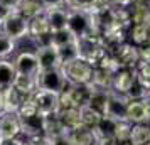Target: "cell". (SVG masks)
<instances>
[{
  "mask_svg": "<svg viewBox=\"0 0 150 145\" xmlns=\"http://www.w3.org/2000/svg\"><path fill=\"white\" fill-rule=\"evenodd\" d=\"M17 117H19V122H21L22 133L29 140L42 138L46 135V117L37 110L32 96L21 106V110L17 111Z\"/></svg>",
  "mask_w": 150,
  "mask_h": 145,
  "instance_id": "6da1fadb",
  "label": "cell"
},
{
  "mask_svg": "<svg viewBox=\"0 0 150 145\" xmlns=\"http://www.w3.org/2000/svg\"><path fill=\"white\" fill-rule=\"evenodd\" d=\"M61 68L66 79L73 84H89L93 79L95 66L89 61H86L84 57H78L68 64H62Z\"/></svg>",
  "mask_w": 150,
  "mask_h": 145,
  "instance_id": "7a4b0ae2",
  "label": "cell"
},
{
  "mask_svg": "<svg viewBox=\"0 0 150 145\" xmlns=\"http://www.w3.org/2000/svg\"><path fill=\"white\" fill-rule=\"evenodd\" d=\"M68 29L78 39L86 37V35L100 34V30L96 29L95 21H93V14L89 10H69Z\"/></svg>",
  "mask_w": 150,
  "mask_h": 145,
  "instance_id": "3957f363",
  "label": "cell"
},
{
  "mask_svg": "<svg viewBox=\"0 0 150 145\" xmlns=\"http://www.w3.org/2000/svg\"><path fill=\"white\" fill-rule=\"evenodd\" d=\"M35 81H37V90H46L52 91V93H62V90L68 84V79L62 73V68L39 71L35 76Z\"/></svg>",
  "mask_w": 150,
  "mask_h": 145,
  "instance_id": "277c9868",
  "label": "cell"
},
{
  "mask_svg": "<svg viewBox=\"0 0 150 145\" xmlns=\"http://www.w3.org/2000/svg\"><path fill=\"white\" fill-rule=\"evenodd\" d=\"M0 32L12 37L14 41L29 37V21L19 12H12L0 22Z\"/></svg>",
  "mask_w": 150,
  "mask_h": 145,
  "instance_id": "5b68a950",
  "label": "cell"
},
{
  "mask_svg": "<svg viewBox=\"0 0 150 145\" xmlns=\"http://www.w3.org/2000/svg\"><path fill=\"white\" fill-rule=\"evenodd\" d=\"M29 37L34 41L37 47L52 46V29H51L44 14L29 21Z\"/></svg>",
  "mask_w": 150,
  "mask_h": 145,
  "instance_id": "8992f818",
  "label": "cell"
},
{
  "mask_svg": "<svg viewBox=\"0 0 150 145\" xmlns=\"http://www.w3.org/2000/svg\"><path fill=\"white\" fill-rule=\"evenodd\" d=\"M32 100H34L37 110L41 111L44 117L54 115V113H57L61 110L59 93H52V91H46V90H35L32 93Z\"/></svg>",
  "mask_w": 150,
  "mask_h": 145,
  "instance_id": "52a82bcc",
  "label": "cell"
},
{
  "mask_svg": "<svg viewBox=\"0 0 150 145\" xmlns=\"http://www.w3.org/2000/svg\"><path fill=\"white\" fill-rule=\"evenodd\" d=\"M128 98L127 95L116 93V91L110 90V98H108V106H106V115L105 117H111L122 122L127 120V108H128Z\"/></svg>",
  "mask_w": 150,
  "mask_h": 145,
  "instance_id": "ba28073f",
  "label": "cell"
},
{
  "mask_svg": "<svg viewBox=\"0 0 150 145\" xmlns=\"http://www.w3.org/2000/svg\"><path fill=\"white\" fill-rule=\"evenodd\" d=\"M120 68H137L140 64V51L135 44H122L113 54Z\"/></svg>",
  "mask_w": 150,
  "mask_h": 145,
  "instance_id": "9c48e42d",
  "label": "cell"
},
{
  "mask_svg": "<svg viewBox=\"0 0 150 145\" xmlns=\"http://www.w3.org/2000/svg\"><path fill=\"white\" fill-rule=\"evenodd\" d=\"M150 118V105L149 100H130L127 108V120L132 123H147Z\"/></svg>",
  "mask_w": 150,
  "mask_h": 145,
  "instance_id": "30bf717a",
  "label": "cell"
},
{
  "mask_svg": "<svg viewBox=\"0 0 150 145\" xmlns=\"http://www.w3.org/2000/svg\"><path fill=\"white\" fill-rule=\"evenodd\" d=\"M137 81V68H118L113 74V86L111 90L116 93L127 95L132 84Z\"/></svg>",
  "mask_w": 150,
  "mask_h": 145,
  "instance_id": "8fae6325",
  "label": "cell"
},
{
  "mask_svg": "<svg viewBox=\"0 0 150 145\" xmlns=\"http://www.w3.org/2000/svg\"><path fill=\"white\" fill-rule=\"evenodd\" d=\"M17 74H27V76H37L39 69V61H37V54L35 52H21L14 59Z\"/></svg>",
  "mask_w": 150,
  "mask_h": 145,
  "instance_id": "7c38bea8",
  "label": "cell"
},
{
  "mask_svg": "<svg viewBox=\"0 0 150 145\" xmlns=\"http://www.w3.org/2000/svg\"><path fill=\"white\" fill-rule=\"evenodd\" d=\"M30 96H32V95L22 93V91H19L14 84H12L10 88L4 90V111H7V113H17V111L21 110V106L25 103Z\"/></svg>",
  "mask_w": 150,
  "mask_h": 145,
  "instance_id": "4fadbf2b",
  "label": "cell"
},
{
  "mask_svg": "<svg viewBox=\"0 0 150 145\" xmlns=\"http://www.w3.org/2000/svg\"><path fill=\"white\" fill-rule=\"evenodd\" d=\"M0 135L2 138H15L22 135L21 122L17 113H0Z\"/></svg>",
  "mask_w": 150,
  "mask_h": 145,
  "instance_id": "5bb4252c",
  "label": "cell"
},
{
  "mask_svg": "<svg viewBox=\"0 0 150 145\" xmlns=\"http://www.w3.org/2000/svg\"><path fill=\"white\" fill-rule=\"evenodd\" d=\"M37 54V61H39V69H54L61 68V57H59V51L54 46H46V47H37L35 51Z\"/></svg>",
  "mask_w": 150,
  "mask_h": 145,
  "instance_id": "9a60e30c",
  "label": "cell"
},
{
  "mask_svg": "<svg viewBox=\"0 0 150 145\" xmlns=\"http://www.w3.org/2000/svg\"><path fill=\"white\" fill-rule=\"evenodd\" d=\"M57 118H59V123L66 133L83 125L81 108H62V110L57 111Z\"/></svg>",
  "mask_w": 150,
  "mask_h": 145,
  "instance_id": "2e32d148",
  "label": "cell"
},
{
  "mask_svg": "<svg viewBox=\"0 0 150 145\" xmlns=\"http://www.w3.org/2000/svg\"><path fill=\"white\" fill-rule=\"evenodd\" d=\"M46 19H47L49 25L54 30H61V29H66L68 27V19H69V10L64 7H51V8H46Z\"/></svg>",
  "mask_w": 150,
  "mask_h": 145,
  "instance_id": "e0dca14e",
  "label": "cell"
},
{
  "mask_svg": "<svg viewBox=\"0 0 150 145\" xmlns=\"http://www.w3.org/2000/svg\"><path fill=\"white\" fill-rule=\"evenodd\" d=\"M66 135L69 137L73 145H98V137H96L95 130H91L84 125L68 132Z\"/></svg>",
  "mask_w": 150,
  "mask_h": 145,
  "instance_id": "ac0fdd59",
  "label": "cell"
},
{
  "mask_svg": "<svg viewBox=\"0 0 150 145\" xmlns=\"http://www.w3.org/2000/svg\"><path fill=\"white\" fill-rule=\"evenodd\" d=\"M113 74L115 71L110 68H103V66H95V71H93V79H91V84L98 88V90H111L113 86Z\"/></svg>",
  "mask_w": 150,
  "mask_h": 145,
  "instance_id": "d6986e66",
  "label": "cell"
},
{
  "mask_svg": "<svg viewBox=\"0 0 150 145\" xmlns=\"http://www.w3.org/2000/svg\"><path fill=\"white\" fill-rule=\"evenodd\" d=\"M17 78V69L14 61L0 59V90H7L14 84Z\"/></svg>",
  "mask_w": 150,
  "mask_h": 145,
  "instance_id": "ffe728a7",
  "label": "cell"
},
{
  "mask_svg": "<svg viewBox=\"0 0 150 145\" xmlns=\"http://www.w3.org/2000/svg\"><path fill=\"white\" fill-rule=\"evenodd\" d=\"M17 12L21 15H24L27 21H32L34 17L41 15L46 12V7L42 4V0H22Z\"/></svg>",
  "mask_w": 150,
  "mask_h": 145,
  "instance_id": "44dd1931",
  "label": "cell"
},
{
  "mask_svg": "<svg viewBox=\"0 0 150 145\" xmlns=\"http://www.w3.org/2000/svg\"><path fill=\"white\" fill-rule=\"evenodd\" d=\"M132 145H150V125L149 123H133L130 133Z\"/></svg>",
  "mask_w": 150,
  "mask_h": 145,
  "instance_id": "7402d4cb",
  "label": "cell"
},
{
  "mask_svg": "<svg viewBox=\"0 0 150 145\" xmlns=\"http://www.w3.org/2000/svg\"><path fill=\"white\" fill-rule=\"evenodd\" d=\"M108 98H110V91L108 90H98L95 88L93 95L89 98V103L88 106L96 110L98 113H101L103 117L106 115V106H108Z\"/></svg>",
  "mask_w": 150,
  "mask_h": 145,
  "instance_id": "603a6c76",
  "label": "cell"
},
{
  "mask_svg": "<svg viewBox=\"0 0 150 145\" xmlns=\"http://www.w3.org/2000/svg\"><path fill=\"white\" fill-rule=\"evenodd\" d=\"M57 51H59V57H61V66L74 61L78 57H81V47H79V41L78 39L73 41L71 44H66V46L59 47Z\"/></svg>",
  "mask_w": 150,
  "mask_h": 145,
  "instance_id": "cb8c5ba5",
  "label": "cell"
},
{
  "mask_svg": "<svg viewBox=\"0 0 150 145\" xmlns=\"http://www.w3.org/2000/svg\"><path fill=\"white\" fill-rule=\"evenodd\" d=\"M116 125H118V120H115V118H111V117H103L101 122L95 128V133H96V137H98V140L101 137H115Z\"/></svg>",
  "mask_w": 150,
  "mask_h": 145,
  "instance_id": "d4e9b609",
  "label": "cell"
},
{
  "mask_svg": "<svg viewBox=\"0 0 150 145\" xmlns=\"http://www.w3.org/2000/svg\"><path fill=\"white\" fill-rule=\"evenodd\" d=\"M14 86L19 91L25 93V95H32L37 90V81H35V76L17 74V78H15V81H14Z\"/></svg>",
  "mask_w": 150,
  "mask_h": 145,
  "instance_id": "484cf974",
  "label": "cell"
},
{
  "mask_svg": "<svg viewBox=\"0 0 150 145\" xmlns=\"http://www.w3.org/2000/svg\"><path fill=\"white\" fill-rule=\"evenodd\" d=\"M101 118H103L101 113H98L96 110L89 108L88 105L81 108V122H83L84 127H88L91 130H95L96 127H98V123L101 122Z\"/></svg>",
  "mask_w": 150,
  "mask_h": 145,
  "instance_id": "4316f807",
  "label": "cell"
},
{
  "mask_svg": "<svg viewBox=\"0 0 150 145\" xmlns=\"http://www.w3.org/2000/svg\"><path fill=\"white\" fill-rule=\"evenodd\" d=\"M78 37H76L68 27L66 29H61V30H54L52 32V46L54 47H62V46H66V44H71L73 41H76Z\"/></svg>",
  "mask_w": 150,
  "mask_h": 145,
  "instance_id": "83f0119b",
  "label": "cell"
},
{
  "mask_svg": "<svg viewBox=\"0 0 150 145\" xmlns=\"http://www.w3.org/2000/svg\"><path fill=\"white\" fill-rule=\"evenodd\" d=\"M132 127H133V123L128 122V120H122V122H118L116 130H115V138L120 142V144H128L130 142Z\"/></svg>",
  "mask_w": 150,
  "mask_h": 145,
  "instance_id": "f1b7e54d",
  "label": "cell"
},
{
  "mask_svg": "<svg viewBox=\"0 0 150 145\" xmlns=\"http://www.w3.org/2000/svg\"><path fill=\"white\" fill-rule=\"evenodd\" d=\"M15 51V41L0 32V59H7Z\"/></svg>",
  "mask_w": 150,
  "mask_h": 145,
  "instance_id": "f546056e",
  "label": "cell"
},
{
  "mask_svg": "<svg viewBox=\"0 0 150 145\" xmlns=\"http://www.w3.org/2000/svg\"><path fill=\"white\" fill-rule=\"evenodd\" d=\"M149 96V90L140 83V79L137 78V81L132 84V88L127 91V98L128 100H143V98Z\"/></svg>",
  "mask_w": 150,
  "mask_h": 145,
  "instance_id": "4dcf8cb0",
  "label": "cell"
},
{
  "mask_svg": "<svg viewBox=\"0 0 150 145\" xmlns=\"http://www.w3.org/2000/svg\"><path fill=\"white\" fill-rule=\"evenodd\" d=\"M98 0H66L68 10H93Z\"/></svg>",
  "mask_w": 150,
  "mask_h": 145,
  "instance_id": "1f68e13d",
  "label": "cell"
},
{
  "mask_svg": "<svg viewBox=\"0 0 150 145\" xmlns=\"http://www.w3.org/2000/svg\"><path fill=\"white\" fill-rule=\"evenodd\" d=\"M137 78L150 91V62H140L137 66Z\"/></svg>",
  "mask_w": 150,
  "mask_h": 145,
  "instance_id": "d6a6232c",
  "label": "cell"
},
{
  "mask_svg": "<svg viewBox=\"0 0 150 145\" xmlns=\"http://www.w3.org/2000/svg\"><path fill=\"white\" fill-rule=\"evenodd\" d=\"M47 142H49V145H73L66 133H61V135H56V137L47 138Z\"/></svg>",
  "mask_w": 150,
  "mask_h": 145,
  "instance_id": "836d02e7",
  "label": "cell"
},
{
  "mask_svg": "<svg viewBox=\"0 0 150 145\" xmlns=\"http://www.w3.org/2000/svg\"><path fill=\"white\" fill-rule=\"evenodd\" d=\"M0 2H2L10 12H17V8H19V5H21L22 0H0Z\"/></svg>",
  "mask_w": 150,
  "mask_h": 145,
  "instance_id": "e575fe53",
  "label": "cell"
},
{
  "mask_svg": "<svg viewBox=\"0 0 150 145\" xmlns=\"http://www.w3.org/2000/svg\"><path fill=\"white\" fill-rule=\"evenodd\" d=\"M44 7L51 8V7H64L66 5V0H42Z\"/></svg>",
  "mask_w": 150,
  "mask_h": 145,
  "instance_id": "d590c367",
  "label": "cell"
},
{
  "mask_svg": "<svg viewBox=\"0 0 150 145\" xmlns=\"http://www.w3.org/2000/svg\"><path fill=\"white\" fill-rule=\"evenodd\" d=\"M98 145H123V144H120L115 137H101L98 140Z\"/></svg>",
  "mask_w": 150,
  "mask_h": 145,
  "instance_id": "8d00e7d4",
  "label": "cell"
},
{
  "mask_svg": "<svg viewBox=\"0 0 150 145\" xmlns=\"http://www.w3.org/2000/svg\"><path fill=\"white\" fill-rule=\"evenodd\" d=\"M2 145H25V142H22L19 137H15V138H4Z\"/></svg>",
  "mask_w": 150,
  "mask_h": 145,
  "instance_id": "74e56055",
  "label": "cell"
},
{
  "mask_svg": "<svg viewBox=\"0 0 150 145\" xmlns=\"http://www.w3.org/2000/svg\"><path fill=\"white\" fill-rule=\"evenodd\" d=\"M25 145H49V142L46 137H42V138H32V140L25 142Z\"/></svg>",
  "mask_w": 150,
  "mask_h": 145,
  "instance_id": "f35d334b",
  "label": "cell"
},
{
  "mask_svg": "<svg viewBox=\"0 0 150 145\" xmlns=\"http://www.w3.org/2000/svg\"><path fill=\"white\" fill-rule=\"evenodd\" d=\"M8 14H12V12H10V10H8V8L5 7V5H4L2 2H0V22L4 21V19H5V17H7Z\"/></svg>",
  "mask_w": 150,
  "mask_h": 145,
  "instance_id": "ab89813d",
  "label": "cell"
},
{
  "mask_svg": "<svg viewBox=\"0 0 150 145\" xmlns=\"http://www.w3.org/2000/svg\"><path fill=\"white\" fill-rule=\"evenodd\" d=\"M0 113H4V90H0Z\"/></svg>",
  "mask_w": 150,
  "mask_h": 145,
  "instance_id": "60d3db41",
  "label": "cell"
},
{
  "mask_svg": "<svg viewBox=\"0 0 150 145\" xmlns=\"http://www.w3.org/2000/svg\"><path fill=\"white\" fill-rule=\"evenodd\" d=\"M2 142H4V138H2V135H0V145H2Z\"/></svg>",
  "mask_w": 150,
  "mask_h": 145,
  "instance_id": "b9f144b4",
  "label": "cell"
},
{
  "mask_svg": "<svg viewBox=\"0 0 150 145\" xmlns=\"http://www.w3.org/2000/svg\"><path fill=\"white\" fill-rule=\"evenodd\" d=\"M145 2H147V4H149V5H150V0H145Z\"/></svg>",
  "mask_w": 150,
  "mask_h": 145,
  "instance_id": "7bdbcfd3",
  "label": "cell"
},
{
  "mask_svg": "<svg viewBox=\"0 0 150 145\" xmlns=\"http://www.w3.org/2000/svg\"><path fill=\"white\" fill-rule=\"evenodd\" d=\"M123 145H132V144H130V142H128V144H123Z\"/></svg>",
  "mask_w": 150,
  "mask_h": 145,
  "instance_id": "ee69618b",
  "label": "cell"
},
{
  "mask_svg": "<svg viewBox=\"0 0 150 145\" xmlns=\"http://www.w3.org/2000/svg\"><path fill=\"white\" fill-rule=\"evenodd\" d=\"M149 96H150V91H149Z\"/></svg>",
  "mask_w": 150,
  "mask_h": 145,
  "instance_id": "f6af8a7d",
  "label": "cell"
},
{
  "mask_svg": "<svg viewBox=\"0 0 150 145\" xmlns=\"http://www.w3.org/2000/svg\"><path fill=\"white\" fill-rule=\"evenodd\" d=\"M132 2H133V0H132Z\"/></svg>",
  "mask_w": 150,
  "mask_h": 145,
  "instance_id": "bcb514c9",
  "label": "cell"
}]
</instances>
